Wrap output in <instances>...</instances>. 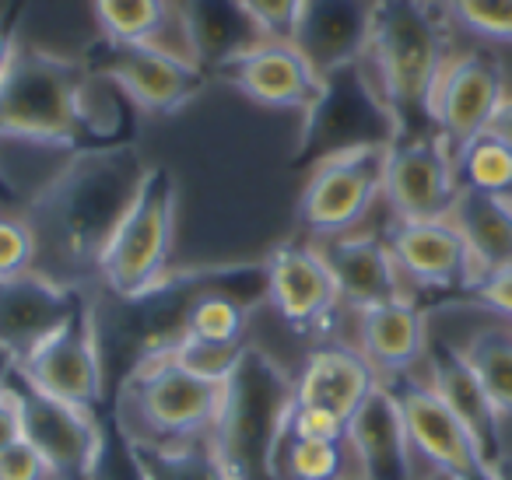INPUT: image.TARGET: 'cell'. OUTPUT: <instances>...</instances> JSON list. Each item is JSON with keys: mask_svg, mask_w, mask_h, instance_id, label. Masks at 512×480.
<instances>
[{"mask_svg": "<svg viewBox=\"0 0 512 480\" xmlns=\"http://www.w3.org/2000/svg\"><path fill=\"white\" fill-rule=\"evenodd\" d=\"M15 375L53 400L74 403L85 410L106 407L109 375L95 298L88 295L64 326H57L43 344L32 347L15 365Z\"/></svg>", "mask_w": 512, "mask_h": 480, "instance_id": "obj_8", "label": "cell"}, {"mask_svg": "<svg viewBox=\"0 0 512 480\" xmlns=\"http://www.w3.org/2000/svg\"><path fill=\"white\" fill-rule=\"evenodd\" d=\"M162 354H169L179 368H186V372L197 375V379L221 382V386H225L228 375L239 368L242 354H246V340H242V344H211V340L183 333V337Z\"/></svg>", "mask_w": 512, "mask_h": 480, "instance_id": "obj_33", "label": "cell"}, {"mask_svg": "<svg viewBox=\"0 0 512 480\" xmlns=\"http://www.w3.org/2000/svg\"><path fill=\"white\" fill-rule=\"evenodd\" d=\"M428 382L435 393L446 400V407L460 417V424L470 431V438L477 442V449L484 452L491 466L505 463V431L502 417H498L495 403L488 400L484 386L477 382V375L470 372V365L463 361L460 347L449 340H428Z\"/></svg>", "mask_w": 512, "mask_h": 480, "instance_id": "obj_23", "label": "cell"}, {"mask_svg": "<svg viewBox=\"0 0 512 480\" xmlns=\"http://www.w3.org/2000/svg\"><path fill=\"white\" fill-rule=\"evenodd\" d=\"M137 113L81 57L22 46L0 85V200L32 204L78 155L137 144Z\"/></svg>", "mask_w": 512, "mask_h": 480, "instance_id": "obj_1", "label": "cell"}, {"mask_svg": "<svg viewBox=\"0 0 512 480\" xmlns=\"http://www.w3.org/2000/svg\"><path fill=\"white\" fill-rule=\"evenodd\" d=\"M0 480H53V470L36 452V445L22 438V442L0 449Z\"/></svg>", "mask_w": 512, "mask_h": 480, "instance_id": "obj_39", "label": "cell"}, {"mask_svg": "<svg viewBox=\"0 0 512 480\" xmlns=\"http://www.w3.org/2000/svg\"><path fill=\"white\" fill-rule=\"evenodd\" d=\"M295 407V375L264 347L246 344L239 368L228 375L211 442L232 480H281L278 449Z\"/></svg>", "mask_w": 512, "mask_h": 480, "instance_id": "obj_4", "label": "cell"}, {"mask_svg": "<svg viewBox=\"0 0 512 480\" xmlns=\"http://www.w3.org/2000/svg\"><path fill=\"white\" fill-rule=\"evenodd\" d=\"M449 22L442 0H372L365 67L390 109L397 137L435 134L432 92L453 57Z\"/></svg>", "mask_w": 512, "mask_h": 480, "instance_id": "obj_3", "label": "cell"}, {"mask_svg": "<svg viewBox=\"0 0 512 480\" xmlns=\"http://www.w3.org/2000/svg\"><path fill=\"white\" fill-rule=\"evenodd\" d=\"M460 354L484 386L488 400L495 403L498 417L512 421V326H477L460 344Z\"/></svg>", "mask_w": 512, "mask_h": 480, "instance_id": "obj_27", "label": "cell"}, {"mask_svg": "<svg viewBox=\"0 0 512 480\" xmlns=\"http://www.w3.org/2000/svg\"><path fill=\"white\" fill-rule=\"evenodd\" d=\"M25 8H29V0H11V8L0 15V85H4L18 50H22V43H18V25H22Z\"/></svg>", "mask_w": 512, "mask_h": 480, "instance_id": "obj_42", "label": "cell"}, {"mask_svg": "<svg viewBox=\"0 0 512 480\" xmlns=\"http://www.w3.org/2000/svg\"><path fill=\"white\" fill-rule=\"evenodd\" d=\"M172 4H183V0H172Z\"/></svg>", "mask_w": 512, "mask_h": 480, "instance_id": "obj_47", "label": "cell"}, {"mask_svg": "<svg viewBox=\"0 0 512 480\" xmlns=\"http://www.w3.org/2000/svg\"><path fill=\"white\" fill-rule=\"evenodd\" d=\"M88 480H148L144 477L141 459H137V452H134V442H130L127 431L120 428L113 410H109V417H102V449Z\"/></svg>", "mask_w": 512, "mask_h": 480, "instance_id": "obj_35", "label": "cell"}, {"mask_svg": "<svg viewBox=\"0 0 512 480\" xmlns=\"http://www.w3.org/2000/svg\"><path fill=\"white\" fill-rule=\"evenodd\" d=\"M176 22L183 29L186 57L207 78H218L228 64L267 39L239 0H183L176 4Z\"/></svg>", "mask_w": 512, "mask_h": 480, "instance_id": "obj_22", "label": "cell"}, {"mask_svg": "<svg viewBox=\"0 0 512 480\" xmlns=\"http://www.w3.org/2000/svg\"><path fill=\"white\" fill-rule=\"evenodd\" d=\"M386 246L400 267L404 284L425 291H467L477 284L470 249L453 221H390Z\"/></svg>", "mask_w": 512, "mask_h": 480, "instance_id": "obj_17", "label": "cell"}, {"mask_svg": "<svg viewBox=\"0 0 512 480\" xmlns=\"http://www.w3.org/2000/svg\"><path fill=\"white\" fill-rule=\"evenodd\" d=\"M369 22L372 0H306L292 43L323 78L341 67L362 64L369 46Z\"/></svg>", "mask_w": 512, "mask_h": 480, "instance_id": "obj_21", "label": "cell"}, {"mask_svg": "<svg viewBox=\"0 0 512 480\" xmlns=\"http://www.w3.org/2000/svg\"><path fill=\"white\" fill-rule=\"evenodd\" d=\"M498 477H502V480H512V456H505V463L498 466Z\"/></svg>", "mask_w": 512, "mask_h": 480, "instance_id": "obj_45", "label": "cell"}, {"mask_svg": "<svg viewBox=\"0 0 512 480\" xmlns=\"http://www.w3.org/2000/svg\"><path fill=\"white\" fill-rule=\"evenodd\" d=\"M386 151L390 144H372L313 165L295 207L299 225L320 239L348 235L383 197Z\"/></svg>", "mask_w": 512, "mask_h": 480, "instance_id": "obj_10", "label": "cell"}, {"mask_svg": "<svg viewBox=\"0 0 512 480\" xmlns=\"http://www.w3.org/2000/svg\"><path fill=\"white\" fill-rule=\"evenodd\" d=\"M348 449L362 480H414V445L407 435L404 410L386 382L351 414Z\"/></svg>", "mask_w": 512, "mask_h": 480, "instance_id": "obj_19", "label": "cell"}, {"mask_svg": "<svg viewBox=\"0 0 512 480\" xmlns=\"http://www.w3.org/2000/svg\"><path fill=\"white\" fill-rule=\"evenodd\" d=\"M470 295H474L481 305H488L491 312L512 319V263L502 270H495V274L481 277V281L470 288Z\"/></svg>", "mask_w": 512, "mask_h": 480, "instance_id": "obj_40", "label": "cell"}, {"mask_svg": "<svg viewBox=\"0 0 512 480\" xmlns=\"http://www.w3.org/2000/svg\"><path fill=\"white\" fill-rule=\"evenodd\" d=\"M320 253L327 260L330 274H334L337 295L348 309L362 312L372 305L397 302V298H411L404 291V277L393 260L386 235H337V239H323Z\"/></svg>", "mask_w": 512, "mask_h": 480, "instance_id": "obj_20", "label": "cell"}, {"mask_svg": "<svg viewBox=\"0 0 512 480\" xmlns=\"http://www.w3.org/2000/svg\"><path fill=\"white\" fill-rule=\"evenodd\" d=\"M393 137H397L393 116L362 60V64L323 74L320 95L302 113V130L292 162L299 169H313L323 158L344 155L355 148H372V144H393Z\"/></svg>", "mask_w": 512, "mask_h": 480, "instance_id": "obj_7", "label": "cell"}, {"mask_svg": "<svg viewBox=\"0 0 512 480\" xmlns=\"http://www.w3.org/2000/svg\"><path fill=\"white\" fill-rule=\"evenodd\" d=\"M88 295H92L88 288L53 281L43 270L4 277L0 281V351L22 361L57 326H64Z\"/></svg>", "mask_w": 512, "mask_h": 480, "instance_id": "obj_16", "label": "cell"}, {"mask_svg": "<svg viewBox=\"0 0 512 480\" xmlns=\"http://www.w3.org/2000/svg\"><path fill=\"white\" fill-rule=\"evenodd\" d=\"M386 386L393 389L400 410H404L407 435H411L414 456L425 459L428 470L449 473L456 480H502L498 466L484 459L470 431L460 424V417L446 407L432 382H421L414 375H400Z\"/></svg>", "mask_w": 512, "mask_h": 480, "instance_id": "obj_13", "label": "cell"}, {"mask_svg": "<svg viewBox=\"0 0 512 480\" xmlns=\"http://www.w3.org/2000/svg\"><path fill=\"white\" fill-rule=\"evenodd\" d=\"M81 64L113 81L141 113L155 116L186 109L207 85V74L186 53L165 50L162 43H113L99 36L81 53Z\"/></svg>", "mask_w": 512, "mask_h": 480, "instance_id": "obj_9", "label": "cell"}, {"mask_svg": "<svg viewBox=\"0 0 512 480\" xmlns=\"http://www.w3.org/2000/svg\"><path fill=\"white\" fill-rule=\"evenodd\" d=\"M22 438H25V407L15 382L8 379L0 386V449L22 442Z\"/></svg>", "mask_w": 512, "mask_h": 480, "instance_id": "obj_41", "label": "cell"}, {"mask_svg": "<svg viewBox=\"0 0 512 480\" xmlns=\"http://www.w3.org/2000/svg\"><path fill=\"white\" fill-rule=\"evenodd\" d=\"M285 435H295V438H320V442H341V438H348V421H341V417L327 414V410L302 407V403H295L292 414H288Z\"/></svg>", "mask_w": 512, "mask_h": 480, "instance_id": "obj_38", "label": "cell"}, {"mask_svg": "<svg viewBox=\"0 0 512 480\" xmlns=\"http://www.w3.org/2000/svg\"><path fill=\"white\" fill-rule=\"evenodd\" d=\"M144 172L148 162L137 144L74 158L32 204H25V221L39 246L36 270L74 288L99 284L102 253L134 204Z\"/></svg>", "mask_w": 512, "mask_h": 480, "instance_id": "obj_2", "label": "cell"}, {"mask_svg": "<svg viewBox=\"0 0 512 480\" xmlns=\"http://www.w3.org/2000/svg\"><path fill=\"white\" fill-rule=\"evenodd\" d=\"M39 246L25 218H0V281L36 270Z\"/></svg>", "mask_w": 512, "mask_h": 480, "instance_id": "obj_36", "label": "cell"}, {"mask_svg": "<svg viewBox=\"0 0 512 480\" xmlns=\"http://www.w3.org/2000/svg\"><path fill=\"white\" fill-rule=\"evenodd\" d=\"M264 270L267 302L295 333H323L344 305L320 246L285 242L267 256Z\"/></svg>", "mask_w": 512, "mask_h": 480, "instance_id": "obj_15", "label": "cell"}, {"mask_svg": "<svg viewBox=\"0 0 512 480\" xmlns=\"http://www.w3.org/2000/svg\"><path fill=\"white\" fill-rule=\"evenodd\" d=\"M225 386L179 368L169 354L141 361L113 389L109 410L137 442L172 445L207 435L221 410Z\"/></svg>", "mask_w": 512, "mask_h": 480, "instance_id": "obj_5", "label": "cell"}, {"mask_svg": "<svg viewBox=\"0 0 512 480\" xmlns=\"http://www.w3.org/2000/svg\"><path fill=\"white\" fill-rule=\"evenodd\" d=\"M99 36L113 43H158L169 29L172 0H92Z\"/></svg>", "mask_w": 512, "mask_h": 480, "instance_id": "obj_30", "label": "cell"}, {"mask_svg": "<svg viewBox=\"0 0 512 480\" xmlns=\"http://www.w3.org/2000/svg\"><path fill=\"white\" fill-rule=\"evenodd\" d=\"M249 309L228 291H207L193 302L190 316H186V333L211 344H242V330H246Z\"/></svg>", "mask_w": 512, "mask_h": 480, "instance_id": "obj_32", "label": "cell"}, {"mask_svg": "<svg viewBox=\"0 0 512 480\" xmlns=\"http://www.w3.org/2000/svg\"><path fill=\"white\" fill-rule=\"evenodd\" d=\"M176 211V172L165 165H148L141 190L120 218L99 263V284L109 291V298H141L169 277Z\"/></svg>", "mask_w": 512, "mask_h": 480, "instance_id": "obj_6", "label": "cell"}, {"mask_svg": "<svg viewBox=\"0 0 512 480\" xmlns=\"http://www.w3.org/2000/svg\"><path fill=\"white\" fill-rule=\"evenodd\" d=\"M505 99H509L505 95V67L495 53H453L432 92L435 134L446 141L453 155H460L470 141L488 134L491 120Z\"/></svg>", "mask_w": 512, "mask_h": 480, "instance_id": "obj_11", "label": "cell"}, {"mask_svg": "<svg viewBox=\"0 0 512 480\" xmlns=\"http://www.w3.org/2000/svg\"><path fill=\"white\" fill-rule=\"evenodd\" d=\"M130 442H134V452L148 480H232L211 435H197L172 445L137 442V438H130Z\"/></svg>", "mask_w": 512, "mask_h": 480, "instance_id": "obj_28", "label": "cell"}, {"mask_svg": "<svg viewBox=\"0 0 512 480\" xmlns=\"http://www.w3.org/2000/svg\"><path fill=\"white\" fill-rule=\"evenodd\" d=\"M460 197L456 158L439 134L397 137L386 151L383 200L393 221H442Z\"/></svg>", "mask_w": 512, "mask_h": 480, "instance_id": "obj_12", "label": "cell"}, {"mask_svg": "<svg viewBox=\"0 0 512 480\" xmlns=\"http://www.w3.org/2000/svg\"><path fill=\"white\" fill-rule=\"evenodd\" d=\"M453 158H456L460 186L512 200V151L498 137L481 134Z\"/></svg>", "mask_w": 512, "mask_h": 480, "instance_id": "obj_31", "label": "cell"}, {"mask_svg": "<svg viewBox=\"0 0 512 480\" xmlns=\"http://www.w3.org/2000/svg\"><path fill=\"white\" fill-rule=\"evenodd\" d=\"M218 78L256 106L299 109V113L313 106L323 88V78L313 71V64L288 39H264L249 53H242L235 64H228Z\"/></svg>", "mask_w": 512, "mask_h": 480, "instance_id": "obj_18", "label": "cell"}, {"mask_svg": "<svg viewBox=\"0 0 512 480\" xmlns=\"http://www.w3.org/2000/svg\"><path fill=\"white\" fill-rule=\"evenodd\" d=\"M421 480H456V477H449V473H439V470H428Z\"/></svg>", "mask_w": 512, "mask_h": 480, "instance_id": "obj_46", "label": "cell"}, {"mask_svg": "<svg viewBox=\"0 0 512 480\" xmlns=\"http://www.w3.org/2000/svg\"><path fill=\"white\" fill-rule=\"evenodd\" d=\"M449 221L467 242L477 281L512 263V200L460 186Z\"/></svg>", "mask_w": 512, "mask_h": 480, "instance_id": "obj_26", "label": "cell"}, {"mask_svg": "<svg viewBox=\"0 0 512 480\" xmlns=\"http://www.w3.org/2000/svg\"><path fill=\"white\" fill-rule=\"evenodd\" d=\"M239 4L249 11V18L260 25L267 39H288L292 43L306 0H239Z\"/></svg>", "mask_w": 512, "mask_h": 480, "instance_id": "obj_37", "label": "cell"}, {"mask_svg": "<svg viewBox=\"0 0 512 480\" xmlns=\"http://www.w3.org/2000/svg\"><path fill=\"white\" fill-rule=\"evenodd\" d=\"M25 407V442L50 463L53 480H88L102 449V414L32 389L11 375Z\"/></svg>", "mask_w": 512, "mask_h": 480, "instance_id": "obj_14", "label": "cell"}, {"mask_svg": "<svg viewBox=\"0 0 512 480\" xmlns=\"http://www.w3.org/2000/svg\"><path fill=\"white\" fill-rule=\"evenodd\" d=\"M379 382L383 379L358 347L323 344L306 354L299 375H295V403L351 421V414L369 400Z\"/></svg>", "mask_w": 512, "mask_h": 480, "instance_id": "obj_24", "label": "cell"}, {"mask_svg": "<svg viewBox=\"0 0 512 480\" xmlns=\"http://www.w3.org/2000/svg\"><path fill=\"white\" fill-rule=\"evenodd\" d=\"M358 351L365 354L383 382L411 375L414 365L428 354V316L418 309L414 298L372 305L355 312Z\"/></svg>", "mask_w": 512, "mask_h": 480, "instance_id": "obj_25", "label": "cell"}, {"mask_svg": "<svg viewBox=\"0 0 512 480\" xmlns=\"http://www.w3.org/2000/svg\"><path fill=\"white\" fill-rule=\"evenodd\" d=\"M488 134H491V137H498V141H502L505 148L512 151V99H505V102H502V109H498L495 120H491Z\"/></svg>", "mask_w": 512, "mask_h": 480, "instance_id": "obj_43", "label": "cell"}, {"mask_svg": "<svg viewBox=\"0 0 512 480\" xmlns=\"http://www.w3.org/2000/svg\"><path fill=\"white\" fill-rule=\"evenodd\" d=\"M278 477L281 480H362L348 438L341 442H320V438L281 435L278 449Z\"/></svg>", "mask_w": 512, "mask_h": 480, "instance_id": "obj_29", "label": "cell"}, {"mask_svg": "<svg viewBox=\"0 0 512 480\" xmlns=\"http://www.w3.org/2000/svg\"><path fill=\"white\" fill-rule=\"evenodd\" d=\"M15 365H18V361L11 358L8 351H0V386H4V382H8L11 375H15Z\"/></svg>", "mask_w": 512, "mask_h": 480, "instance_id": "obj_44", "label": "cell"}, {"mask_svg": "<svg viewBox=\"0 0 512 480\" xmlns=\"http://www.w3.org/2000/svg\"><path fill=\"white\" fill-rule=\"evenodd\" d=\"M442 8L474 36L512 46V0H442Z\"/></svg>", "mask_w": 512, "mask_h": 480, "instance_id": "obj_34", "label": "cell"}]
</instances>
